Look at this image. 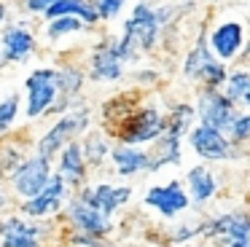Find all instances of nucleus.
<instances>
[{
    "label": "nucleus",
    "mask_w": 250,
    "mask_h": 247,
    "mask_svg": "<svg viewBox=\"0 0 250 247\" xmlns=\"http://www.w3.org/2000/svg\"><path fill=\"white\" fill-rule=\"evenodd\" d=\"M172 19V11L169 8H153L148 0H140L135 3L132 14L124 19V27H121V35H116V43H119V51L124 57V62H132L140 54L153 51V46L159 43L164 27Z\"/></svg>",
    "instance_id": "f257e3e1"
},
{
    "label": "nucleus",
    "mask_w": 250,
    "mask_h": 247,
    "mask_svg": "<svg viewBox=\"0 0 250 247\" xmlns=\"http://www.w3.org/2000/svg\"><path fill=\"white\" fill-rule=\"evenodd\" d=\"M164 124H167V110H162L159 105H140L132 107L116 124V137H119V145L146 148L164 134Z\"/></svg>",
    "instance_id": "f03ea898"
},
{
    "label": "nucleus",
    "mask_w": 250,
    "mask_h": 247,
    "mask_svg": "<svg viewBox=\"0 0 250 247\" xmlns=\"http://www.w3.org/2000/svg\"><path fill=\"white\" fill-rule=\"evenodd\" d=\"M89 118L92 116H89L86 107H73V110L62 113V116L41 134L38 143H35V156H41V159H46V161H54L57 153H60L70 140H81V134L89 129Z\"/></svg>",
    "instance_id": "7ed1b4c3"
},
{
    "label": "nucleus",
    "mask_w": 250,
    "mask_h": 247,
    "mask_svg": "<svg viewBox=\"0 0 250 247\" xmlns=\"http://www.w3.org/2000/svg\"><path fill=\"white\" fill-rule=\"evenodd\" d=\"M24 91H27V105H24V116L30 121L43 118L46 113L54 107L57 97H60V75L57 67L51 64H41L24 78Z\"/></svg>",
    "instance_id": "20e7f679"
},
{
    "label": "nucleus",
    "mask_w": 250,
    "mask_h": 247,
    "mask_svg": "<svg viewBox=\"0 0 250 247\" xmlns=\"http://www.w3.org/2000/svg\"><path fill=\"white\" fill-rule=\"evenodd\" d=\"M183 75L188 81L205 83V89H221V83L229 75V67L212 57L207 43H205V38H199L183 59Z\"/></svg>",
    "instance_id": "39448f33"
},
{
    "label": "nucleus",
    "mask_w": 250,
    "mask_h": 247,
    "mask_svg": "<svg viewBox=\"0 0 250 247\" xmlns=\"http://www.w3.org/2000/svg\"><path fill=\"white\" fill-rule=\"evenodd\" d=\"M188 145L202 161H229V159H242V148L231 145L226 140V134L218 132V129H210V126H191L188 132Z\"/></svg>",
    "instance_id": "423d86ee"
},
{
    "label": "nucleus",
    "mask_w": 250,
    "mask_h": 247,
    "mask_svg": "<svg viewBox=\"0 0 250 247\" xmlns=\"http://www.w3.org/2000/svg\"><path fill=\"white\" fill-rule=\"evenodd\" d=\"M126 73V62L119 51V43L116 38H103L97 46L92 48V57H89V78L97 81V83H116L121 81Z\"/></svg>",
    "instance_id": "0eeeda50"
},
{
    "label": "nucleus",
    "mask_w": 250,
    "mask_h": 247,
    "mask_svg": "<svg viewBox=\"0 0 250 247\" xmlns=\"http://www.w3.org/2000/svg\"><path fill=\"white\" fill-rule=\"evenodd\" d=\"M237 107L226 100L218 89H202L199 97H196L194 105V116L199 118L202 126L218 129V132L226 134V129L231 126V121L237 118Z\"/></svg>",
    "instance_id": "6e6552de"
},
{
    "label": "nucleus",
    "mask_w": 250,
    "mask_h": 247,
    "mask_svg": "<svg viewBox=\"0 0 250 247\" xmlns=\"http://www.w3.org/2000/svg\"><path fill=\"white\" fill-rule=\"evenodd\" d=\"M207 48L221 64H229L242 54L245 48V24L239 19H223L210 30Z\"/></svg>",
    "instance_id": "1a4fd4ad"
},
{
    "label": "nucleus",
    "mask_w": 250,
    "mask_h": 247,
    "mask_svg": "<svg viewBox=\"0 0 250 247\" xmlns=\"http://www.w3.org/2000/svg\"><path fill=\"white\" fill-rule=\"evenodd\" d=\"M51 175H54L51 172V161H46V159L33 153V156H24V161L11 172V185L22 199H33L49 183Z\"/></svg>",
    "instance_id": "9d476101"
},
{
    "label": "nucleus",
    "mask_w": 250,
    "mask_h": 247,
    "mask_svg": "<svg viewBox=\"0 0 250 247\" xmlns=\"http://www.w3.org/2000/svg\"><path fill=\"white\" fill-rule=\"evenodd\" d=\"M67 202V185L62 183L60 175H51L49 183L35 193L33 199H24L22 202V212L27 218H49V215H57Z\"/></svg>",
    "instance_id": "9b49d317"
},
{
    "label": "nucleus",
    "mask_w": 250,
    "mask_h": 247,
    "mask_svg": "<svg viewBox=\"0 0 250 247\" xmlns=\"http://www.w3.org/2000/svg\"><path fill=\"white\" fill-rule=\"evenodd\" d=\"M67 220H70V226L78 228V234L94 236V239L108 236L110 228H113V223H110L108 215H103L100 209H94L92 204H86L81 196H76V199L67 202Z\"/></svg>",
    "instance_id": "f8f14e48"
},
{
    "label": "nucleus",
    "mask_w": 250,
    "mask_h": 247,
    "mask_svg": "<svg viewBox=\"0 0 250 247\" xmlns=\"http://www.w3.org/2000/svg\"><path fill=\"white\" fill-rule=\"evenodd\" d=\"M38 48V38L24 21L8 24L0 32V57L6 62H27Z\"/></svg>",
    "instance_id": "ddd939ff"
},
{
    "label": "nucleus",
    "mask_w": 250,
    "mask_h": 247,
    "mask_svg": "<svg viewBox=\"0 0 250 247\" xmlns=\"http://www.w3.org/2000/svg\"><path fill=\"white\" fill-rule=\"evenodd\" d=\"M146 204L148 207H153L162 218H178L180 212H186V209L191 207V199L188 193H186V188L180 185L178 180H169L164 183V185H153L148 188L146 193Z\"/></svg>",
    "instance_id": "4468645a"
},
{
    "label": "nucleus",
    "mask_w": 250,
    "mask_h": 247,
    "mask_svg": "<svg viewBox=\"0 0 250 247\" xmlns=\"http://www.w3.org/2000/svg\"><path fill=\"white\" fill-rule=\"evenodd\" d=\"M78 196L83 199L86 204H92L94 209H100L103 215H113L119 207H124L132 196L129 185H113V183H94V185L83 188Z\"/></svg>",
    "instance_id": "2eb2a0df"
},
{
    "label": "nucleus",
    "mask_w": 250,
    "mask_h": 247,
    "mask_svg": "<svg viewBox=\"0 0 250 247\" xmlns=\"http://www.w3.org/2000/svg\"><path fill=\"white\" fill-rule=\"evenodd\" d=\"M43 226L24 218H6L0 223V247H41Z\"/></svg>",
    "instance_id": "dca6fc26"
},
{
    "label": "nucleus",
    "mask_w": 250,
    "mask_h": 247,
    "mask_svg": "<svg viewBox=\"0 0 250 247\" xmlns=\"http://www.w3.org/2000/svg\"><path fill=\"white\" fill-rule=\"evenodd\" d=\"M57 172L54 175L62 177V183H65L67 188L70 185H81L83 180H86V161H83V153H81V145H78V140H70V143L65 145V148L57 153Z\"/></svg>",
    "instance_id": "f3484780"
},
{
    "label": "nucleus",
    "mask_w": 250,
    "mask_h": 247,
    "mask_svg": "<svg viewBox=\"0 0 250 247\" xmlns=\"http://www.w3.org/2000/svg\"><path fill=\"white\" fill-rule=\"evenodd\" d=\"M108 159L113 161V169L119 177H135L140 172H148V156L146 148H132V145H113L108 153Z\"/></svg>",
    "instance_id": "a211bd4d"
},
{
    "label": "nucleus",
    "mask_w": 250,
    "mask_h": 247,
    "mask_svg": "<svg viewBox=\"0 0 250 247\" xmlns=\"http://www.w3.org/2000/svg\"><path fill=\"white\" fill-rule=\"evenodd\" d=\"M186 183H188V199L196 204H207L218 193V177L207 164L191 166L188 175H186Z\"/></svg>",
    "instance_id": "6ab92c4d"
},
{
    "label": "nucleus",
    "mask_w": 250,
    "mask_h": 247,
    "mask_svg": "<svg viewBox=\"0 0 250 247\" xmlns=\"http://www.w3.org/2000/svg\"><path fill=\"white\" fill-rule=\"evenodd\" d=\"M151 161H148V172H159L162 166H172L183 161V140H175L169 134H162L156 140V148L148 150Z\"/></svg>",
    "instance_id": "aec40b11"
},
{
    "label": "nucleus",
    "mask_w": 250,
    "mask_h": 247,
    "mask_svg": "<svg viewBox=\"0 0 250 247\" xmlns=\"http://www.w3.org/2000/svg\"><path fill=\"white\" fill-rule=\"evenodd\" d=\"M221 91L223 97H226L229 102H231L237 110H242V107L250 105V73L245 67L239 70H231V73L226 75V81L221 83Z\"/></svg>",
    "instance_id": "412c9836"
},
{
    "label": "nucleus",
    "mask_w": 250,
    "mask_h": 247,
    "mask_svg": "<svg viewBox=\"0 0 250 247\" xmlns=\"http://www.w3.org/2000/svg\"><path fill=\"white\" fill-rule=\"evenodd\" d=\"M46 19H57V16H76L81 19L86 27H94L97 24V11H94L92 0H57L49 11H46Z\"/></svg>",
    "instance_id": "4be33fe9"
},
{
    "label": "nucleus",
    "mask_w": 250,
    "mask_h": 247,
    "mask_svg": "<svg viewBox=\"0 0 250 247\" xmlns=\"http://www.w3.org/2000/svg\"><path fill=\"white\" fill-rule=\"evenodd\" d=\"M194 121H196L194 105H188V102H175L167 110L164 134H169V137H175V140H186L191 132V126H194Z\"/></svg>",
    "instance_id": "5701e85b"
},
{
    "label": "nucleus",
    "mask_w": 250,
    "mask_h": 247,
    "mask_svg": "<svg viewBox=\"0 0 250 247\" xmlns=\"http://www.w3.org/2000/svg\"><path fill=\"white\" fill-rule=\"evenodd\" d=\"M78 145H81V153H83V161H86V166H103L105 161H108V153H110V143L108 137H105L103 132H97V129H92V132H83V140H78Z\"/></svg>",
    "instance_id": "b1692460"
},
{
    "label": "nucleus",
    "mask_w": 250,
    "mask_h": 247,
    "mask_svg": "<svg viewBox=\"0 0 250 247\" xmlns=\"http://www.w3.org/2000/svg\"><path fill=\"white\" fill-rule=\"evenodd\" d=\"M89 27L83 24L81 19H76V16H57V19H49L46 21V38H49L51 43L62 41V38L67 35H81V32H86Z\"/></svg>",
    "instance_id": "393cba45"
},
{
    "label": "nucleus",
    "mask_w": 250,
    "mask_h": 247,
    "mask_svg": "<svg viewBox=\"0 0 250 247\" xmlns=\"http://www.w3.org/2000/svg\"><path fill=\"white\" fill-rule=\"evenodd\" d=\"M19 110H22L19 107V94H8L0 100V137L11 132V126L19 118Z\"/></svg>",
    "instance_id": "a878e982"
},
{
    "label": "nucleus",
    "mask_w": 250,
    "mask_h": 247,
    "mask_svg": "<svg viewBox=\"0 0 250 247\" xmlns=\"http://www.w3.org/2000/svg\"><path fill=\"white\" fill-rule=\"evenodd\" d=\"M248 137H250V116L245 110H239L237 118L231 121V126L226 129V140L231 145H237V148H242L248 143Z\"/></svg>",
    "instance_id": "bb28decb"
},
{
    "label": "nucleus",
    "mask_w": 250,
    "mask_h": 247,
    "mask_svg": "<svg viewBox=\"0 0 250 247\" xmlns=\"http://www.w3.org/2000/svg\"><path fill=\"white\" fill-rule=\"evenodd\" d=\"M126 3L129 0H92L94 11H97V19H103V21H113L116 16H121Z\"/></svg>",
    "instance_id": "cd10ccee"
},
{
    "label": "nucleus",
    "mask_w": 250,
    "mask_h": 247,
    "mask_svg": "<svg viewBox=\"0 0 250 247\" xmlns=\"http://www.w3.org/2000/svg\"><path fill=\"white\" fill-rule=\"evenodd\" d=\"M57 0H24V11L27 14H46Z\"/></svg>",
    "instance_id": "c85d7f7f"
},
{
    "label": "nucleus",
    "mask_w": 250,
    "mask_h": 247,
    "mask_svg": "<svg viewBox=\"0 0 250 247\" xmlns=\"http://www.w3.org/2000/svg\"><path fill=\"white\" fill-rule=\"evenodd\" d=\"M202 231V223H191V226H180L178 231H175V242H186L191 239L194 234H199Z\"/></svg>",
    "instance_id": "c756f323"
},
{
    "label": "nucleus",
    "mask_w": 250,
    "mask_h": 247,
    "mask_svg": "<svg viewBox=\"0 0 250 247\" xmlns=\"http://www.w3.org/2000/svg\"><path fill=\"white\" fill-rule=\"evenodd\" d=\"M226 247H250V239H231L226 242Z\"/></svg>",
    "instance_id": "7c9ffc66"
},
{
    "label": "nucleus",
    "mask_w": 250,
    "mask_h": 247,
    "mask_svg": "<svg viewBox=\"0 0 250 247\" xmlns=\"http://www.w3.org/2000/svg\"><path fill=\"white\" fill-rule=\"evenodd\" d=\"M6 16H8V8H6V3L0 0V27H3V21H6Z\"/></svg>",
    "instance_id": "2f4dec72"
},
{
    "label": "nucleus",
    "mask_w": 250,
    "mask_h": 247,
    "mask_svg": "<svg viewBox=\"0 0 250 247\" xmlns=\"http://www.w3.org/2000/svg\"><path fill=\"white\" fill-rule=\"evenodd\" d=\"M186 3H194V0H186Z\"/></svg>",
    "instance_id": "473e14b6"
}]
</instances>
